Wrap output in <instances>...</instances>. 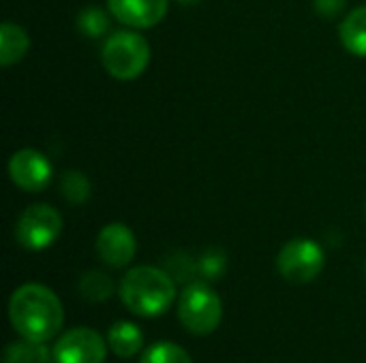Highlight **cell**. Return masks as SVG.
<instances>
[{
    "label": "cell",
    "instance_id": "1",
    "mask_svg": "<svg viewBox=\"0 0 366 363\" xmlns=\"http://www.w3.org/2000/svg\"><path fill=\"white\" fill-rule=\"evenodd\" d=\"M9 319L24 340L47 344L62 329L64 308L51 289L39 282H26L9 300Z\"/></svg>",
    "mask_w": 366,
    "mask_h": 363
},
{
    "label": "cell",
    "instance_id": "2",
    "mask_svg": "<svg viewBox=\"0 0 366 363\" xmlns=\"http://www.w3.org/2000/svg\"><path fill=\"white\" fill-rule=\"evenodd\" d=\"M174 297L176 285L172 274L152 265L133 267L120 280V300L135 317H159L172 306Z\"/></svg>",
    "mask_w": 366,
    "mask_h": 363
},
{
    "label": "cell",
    "instance_id": "3",
    "mask_svg": "<svg viewBox=\"0 0 366 363\" xmlns=\"http://www.w3.org/2000/svg\"><path fill=\"white\" fill-rule=\"evenodd\" d=\"M178 319L182 327L193 336H208L221 325V297L206 282H189L180 293Z\"/></svg>",
    "mask_w": 366,
    "mask_h": 363
},
{
    "label": "cell",
    "instance_id": "4",
    "mask_svg": "<svg viewBox=\"0 0 366 363\" xmlns=\"http://www.w3.org/2000/svg\"><path fill=\"white\" fill-rule=\"evenodd\" d=\"M105 71L122 81L139 77L150 62V45L137 32L112 34L101 51Z\"/></svg>",
    "mask_w": 366,
    "mask_h": 363
},
{
    "label": "cell",
    "instance_id": "5",
    "mask_svg": "<svg viewBox=\"0 0 366 363\" xmlns=\"http://www.w3.org/2000/svg\"><path fill=\"white\" fill-rule=\"evenodd\" d=\"M324 263H326V255L322 246L305 237L287 242L277 257L279 274L292 285H307L315 280L322 274Z\"/></svg>",
    "mask_w": 366,
    "mask_h": 363
},
{
    "label": "cell",
    "instance_id": "6",
    "mask_svg": "<svg viewBox=\"0 0 366 363\" xmlns=\"http://www.w3.org/2000/svg\"><path fill=\"white\" fill-rule=\"evenodd\" d=\"M62 231V216L45 203L30 205L21 212L15 225V240L26 250L39 252L49 248Z\"/></svg>",
    "mask_w": 366,
    "mask_h": 363
},
{
    "label": "cell",
    "instance_id": "7",
    "mask_svg": "<svg viewBox=\"0 0 366 363\" xmlns=\"http://www.w3.org/2000/svg\"><path fill=\"white\" fill-rule=\"evenodd\" d=\"M107 347L103 336L90 327H75L64 332L54 349V363H103L107 357Z\"/></svg>",
    "mask_w": 366,
    "mask_h": 363
},
{
    "label": "cell",
    "instance_id": "8",
    "mask_svg": "<svg viewBox=\"0 0 366 363\" xmlns=\"http://www.w3.org/2000/svg\"><path fill=\"white\" fill-rule=\"evenodd\" d=\"M51 163L45 158V154L36 150H19L11 156L9 160V175L11 182L26 190V193H41L49 186L51 182Z\"/></svg>",
    "mask_w": 366,
    "mask_h": 363
},
{
    "label": "cell",
    "instance_id": "9",
    "mask_svg": "<svg viewBox=\"0 0 366 363\" xmlns=\"http://www.w3.org/2000/svg\"><path fill=\"white\" fill-rule=\"evenodd\" d=\"M137 252V240L133 231L122 223H109L97 235V255L109 267H124Z\"/></svg>",
    "mask_w": 366,
    "mask_h": 363
},
{
    "label": "cell",
    "instance_id": "10",
    "mask_svg": "<svg viewBox=\"0 0 366 363\" xmlns=\"http://www.w3.org/2000/svg\"><path fill=\"white\" fill-rule=\"evenodd\" d=\"M109 13L131 28L157 26L169 6V0H107Z\"/></svg>",
    "mask_w": 366,
    "mask_h": 363
},
{
    "label": "cell",
    "instance_id": "11",
    "mask_svg": "<svg viewBox=\"0 0 366 363\" xmlns=\"http://www.w3.org/2000/svg\"><path fill=\"white\" fill-rule=\"evenodd\" d=\"M107 344H109L112 353H116L122 359H129V357H133V355H137L142 351L144 336H142V329L135 323L118 321L107 332Z\"/></svg>",
    "mask_w": 366,
    "mask_h": 363
},
{
    "label": "cell",
    "instance_id": "12",
    "mask_svg": "<svg viewBox=\"0 0 366 363\" xmlns=\"http://www.w3.org/2000/svg\"><path fill=\"white\" fill-rule=\"evenodd\" d=\"M30 47V39L26 30L13 21H4L0 26V64L11 66L17 64Z\"/></svg>",
    "mask_w": 366,
    "mask_h": 363
},
{
    "label": "cell",
    "instance_id": "13",
    "mask_svg": "<svg viewBox=\"0 0 366 363\" xmlns=\"http://www.w3.org/2000/svg\"><path fill=\"white\" fill-rule=\"evenodd\" d=\"M339 34H341L343 47L350 53L366 58V4L354 9L343 19L341 28H339Z\"/></svg>",
    "mask_w": 366,
    "mask_h": 363
},
{
    "label": "cell",
    "instance_id": "14",
    "mask_svg": "<svg viewBox=\"0 0 366 363\" xmlns=\"http://www.w3.org/2000/svg\"><path fill=\"white\" fill-rule=\"evenodd\" d=\"M79 293L92 302V304H101L107 302L114 293V282L109 276H105L103 272H88L81 276L79 280Z\"/></svg>",
    "mask_w": 366,
    "mask_h": 363
},
{
    "label": "cell",
    "instance_id": "15",
    "mask_svg": "<svg viewBox=\"0 0 366 363\" xmlns=\"http://www.w3.org/2000/svg\"><path fill=\"white\" fill-rule=\"evenodd\" d=\"M51 359L49 351L45 344H34V342H13L4 351V363H47Z\"/></svg>",
    "mask_w": 366,
    "mask_h": 363
},
{
    "label": "cell",
    "instance_id": "16",
    "mask_svg": "<svg viewBox=\"0 0 366 363\" xmlns=\"http://www.w3.org/2000/svg\"><path fill=\"white\" fill-rule=\"evenodd\" d=\"M139 363H193V359L174 342H157L142 353Z\"/></svg>",
    "mask_w": 366,
    "mask_h": 363
},
{
    "label": "cell",
    "instance_id": "17",
    "mask_svg": "<svg viewBox=\"0 0 366 363\" xmlns=\"http://www.w3.org/2000/svg\"><path fill=\"white\" fill-rule=\"evenodd\" d=\"M60 190L69 203L81 205L90 197V182L81 171H66L60 180Z\"/></svg>",
    "mask_w": 366,
    "mask_h": 363
},
{
    "label": "cell",
    "instance_id": "18",
    "mask_svg": "<svg viewBox=\"0 0 366 363\" xmlns=\"http://www.w3.org/2000/svg\"><path fill=\"white\" fill-rule=\"evenodd\" d=\"M77 28H79V32L84 36L97 39V36H101V34L107 32L109 19H107V15L99 6H86L77 15Z\"/></svg>",
    "mask_w": 366,
    "mask_h": 363
},
{
    "label": "cell",
    "instance_id": "19",
    "mask_svg": "<svg viewBox=\"0 0 366 363\" xmlns=\"http://www.w3.org/2000/svg\"><path fill=\"white\" fill-rule=\"evenodd\" d=\"M225 265H227L225 252L219 250V248H210L197 261V272L206 280H217V278H221L225 274Z\"/></svg>",
    "mask_w": 366,
    "mask_h": 363
},
{
    "label": "cell",
    "instance_id": "20",
    "mask_svg": "<svg viewBox=\"0 0 366 363\" xmlns=\"http://www.w3.org/2000/svg\"><path fill=\"white\" fill-rule=\"evenodd\" d=\"M169 270L174 272V276L178 278V280H189V278H193L195 274H199L197 272V263H193L189 257H176V259H172L169 261Z\"/></svg>",
    "mask_w": 366,
    "mask_h": 363
},
{
    "label": "cell",
    "instance_id": "21",
    "mask_svg": "<svg viewBox=\"0 0 366 363\" xmlns=\"http://www.w3.org/2000/svg\"><path fill=\"white\" fill-rule=\"evenodd\" d=\"M313 4H315V11H317L322 17L335 19V17H339V15L343 13L347 0H313Z\"/></svg>",
    "mask_w": 366,
    "mask_h": 363
},
{
    "label": "cell",
    "instance_id": "22",
    "mask_svg": "<svg viewBox=\"0 0 366 363\" xmlns=\"http://www.w3.org/2000/svg\"><path fill=\"white\" fill-rule=\"evenodd\" d=\"M180 4H197V2H202V0H178Z\"/></svg>",
    "mask_w": 366,
    "mask_h": 363
}]
</instances>
